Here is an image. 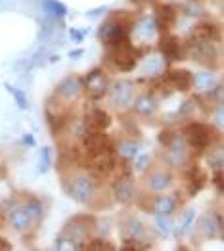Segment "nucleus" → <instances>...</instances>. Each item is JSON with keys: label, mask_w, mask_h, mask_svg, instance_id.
<instances>
[{"label": "nucleus", "mask_w": 224, "mask_h": 251, "mask_svg": "<svg viewBox=\"0 0 224 251\" xmlns=\"http://www.w3.org/2000/svg\"><path fill=\"white\" fill-rule=\"evenodd\" d=\"M205 182H207V175L201 167L192 165L186 171V184H188V192L190 196H196L199 190H203Z\"/></svg>", "instance_id": "obj_17"}, {"label": "nucleus", "mask_w": 224, "mask_h": 251, "mask_svg": "<svg viewBox=\"0 0 224 251\" xmlns=\"http://www.w3.org/2000/svg\"><path fill=\"white\" fill-rule=\"evenodd\" d=\"M98 192V180L92 175H79L75 178H71V182L67 184V194L71 200H75L77 203H90L92 198Z\"/></svg>", "instance_id": "obj_3"}, {"label": "nucleus", "mask_w": 224, "mask_h": 251, "mask_svg": "<svg viewBox=\"0 0 224 251\" xmlns=\"http://www.w3.org/2000/svg\"><path fill=\"white\" fill-rule=\"evenodd\" d=\"M94 219L88 215H79L75 219H71L65 226V230L58 238L56 248H71V250H82L84 244L88 242V234L92 228Z\"/></svg>", "instance_id": "obj_1"}, {"label": "nucleus", "mask_w": 224, "mask_h": 251, "mask_svg": "<svg viewBox=\"0 0 224 251\" xmlns=\"http://www.w3.org/2000/svg\"><path fill=\"white\" fill-rule=\"evenodd\" d=\"M134 4H138V6H144V4H149L151 0H132Z\"/></svg>", "instance_id": "obj_47"}, {"label": "nucleus", "mask_w": 224, "mask_h": 251, "mask_svg": "<svg viewBox=\"0 0 224 251\" xmlns=\"http://www.w3.org/2000/svg\"><path fill=\"white\" fill-rule=\"evenodd\" d=\"M113 194L121 203H130L136 198V188H134V182L130 180V176H119L113 184Z\"/></svg>", "instance_id": "obj_16"}, {"label": "nucleus", "mask_w": 224, "mask_h": 251, "mask_svg": "<svg viewBox=\"0 0 224 251\" xmlns=\"http://www.w3.org/2000/svg\"><path fill=\"white\" fill-rule=\"evenodd\" d=\"M215 84H217L215 71H201V73L194 75V83H192V86H196L199 92H209L211 88H215Z\"/></svg>", "instance_id": "obj_23"}, {"label": "nucleus", "mask_w": 224, "mask_h": 251, "mask_svg": "<svg viewBox=\"0 0 224 251\" xmlns=\"http://www.w3.org/2000/svg\"><path fill=\"white\" fill-rule=\"evenodd\" d=\"M105 12H107V8L102 6V8H96V10H92V12H86L84 16H86V18H98V16H102Z\"/></svg>", "instance_id": "obj_43"}, {"label": "nucleus", "mask_w": 224, "mask_h": 251, "mask_svg": "<svg viewBox=\"0 0 224 251\" xmlns=\"http://www.w3.org/2000/svg\"><path fill=\"white\" fill-rule=\"evenodd\" d=\"M148 184H149V188L155 190V192H163V190L171 186V176L167 173H153L148 178Z\"/></svg>", "instance_id": "obj_27"}, {"label": "nucleus", "mask_w": 224, "mask_h": 251, "mask_svg": "<svg viewBox=\"0 0 224 251\" xmlns=\"http://www.w3.org/2000/svg\"><path fill=\"white\" fill-rule=\"evenodd\" d=\"M25 211L29 213V217H31V221L35 223V221H41V217H42V203L39 201V200H29L25 205Z\"/></svg>", "instance_id": "obj_32"}, {"label": "nucleus", "mask_w": 224, "mask_h": 251, "mask_svg": "<svg viewBox=\"0 0 224 251\" xmlns=\"http://www.w3.org/2000/svg\"><path fill=\"white\" fill-rule=\"evenodd\" d=\"M21 142H23V144H29V146H35V138H33L31 134H25V136L21 138Z\"/></svg>", "instance_id": "obj_44"}, {"label": "nucleus", "mask_w": 224, "mask_h": 251, "mask_svg": "<svg viewBox=\"0 0 224 251\" xmlns=\"http://www.w3.org/2000/svg\"><path fill=\"white\" fill-rule=\"evenodd\" d=\"M155 226L157 230L163 232V234H171L173 228H174V223L169 215H161V213H155Z\"/></svg>", "instance_id": "obj_31"}, {"label": "nucleus", "mask_w": 224, "mask_h": 251, "mask_svg": "<svg viewBox=\"0 0 224 251\" xmlns=\"http://www.w3.org/2000/svg\"><path fill=\"white\" fill-rule=\"evenodd\" d=\"M52 165V151H50V148H41V151H39V173H46L48 169Z\"/></svg>", "instance_id": "obj_33"}, {"label": "nucleus", "mask_w": 224, "mask_h": 251, "mask_svg": "<svg viewBox=\"0 0 224 251\" xmlns=\"http://www.w3.org/2000/svg\"><path fill=\"white\" fill-rule=\"evenodd\" d=\"M213 138H215V128L205 125V123H199V121H194L184 128V140L196 150L209 148Z\"/></svg>", "instance_id": "obj_4"}, {"label": "nucleus", "mask_w": 224, "mask_h": 251, "mask_svg": "<svg viewBox=\"0 0 224 251\" xmlns=\"http://www.w3.org/2000/svg\"><path fill=\"white\" fill-rule=\"evenodd\" d=\"M4 88L14 96V102L18 104V107L20 109H27L29 107V102H27V94L21 90V88H18V86H12L10 83H6L4 84Z\"/></svg>", "instance_id": "obj_30"}, {"label": "nucleus", "mask_w": 224, "mask_h": 251, "mask_svg": "<svg viewBox=\"0 0 224 251\" xmlns=\"http://www.w3.org/2000/svg\"><path fill=\"white\" fill-rule=\"evenodd\" d=\"M184 14L190 16V18H201V16H203V8H201L199 4H188V6L184 8Z\"/></svg>", "instance_id": "obj_37"}, {"label": "nucleus", "mask_w": 224, "mask_h": 251, "mask_svg": "<svg viewBox=\"0 0 224 251\" xmlns=\"http://www.w3.org/2000/svg\"><path fill=\"white\" fill-rule=\"evenodd\" d=\"M221 39V29L217 23H201L196 27V41L217 42Z\"/></svg>", "instance_id": "obj_21"}, {"label": "nucleus", "mask_w": 224, "mask_h": 251, "mask_svg": "<svg viewBox=\"0 0 224 251\" xmlns=\"http://www.w3.org/2000/svg\"><path fill=\"white\" fill-rule=\"evenodd\" d=\"M121 230H123V234L126 236V240H140L144 234H146L144 225L138 219H134V217H128V219L123 223Z\"/></svg>", "instance_id": "obj_22"}, {"label": "nucleus", "mask_w": 224, "mask_h": 251, "mask_svg": "<svg viewBox=\"0 0 224 251\" xmlns=\"http://www.w3.org/2000/svg\"><path fill=\"white\" fill-rule=\"evenodd\" d=\"M194 221H196V211L188 209L186 213H184L182 225H180V230H178V234H186V232L192 230V226H194Z\"/></svg>", "instance_id": "obj_34"}, {"label": "nucleus", "mask_w": 224, "mask_h": 251, "mask_svg": "<svg viewBox=\"0 0 224 251\" xmlns=\"http://www.w3.org/2000/svg\"><path fill=\"white\" fill-rule=\"evenodd\" d=\"M0 250H12V246H10V244H8V242H4V240H2V238H0Z\"/></svg>", "instance_id": "obj_46"}, {"label": "nucleus", "mask_w": 224, "mask_h": 251, "mask_svg": "<svg viewBox=\"0 0 224 251\" xmlns=\"http://www.w3.org/2000/svg\"><path fill=\"white\" fill-rule=\"evenodd\" d=\"M207 161H209V165L215 169H223V163H224V159H223V148H217L209 157H207Z\"/></svg>", "instance_id": "obj_35"}, {"label": "nucleus", "mask_w": 224, "mask_h": 251, "mask_svg": "<svg viewBox=\"0 0 224 251\" xmlns=\"http://www.w3.org/2000/svg\"><path fill=\"white\" fill-rule=\"evenodd\" d=\"M82 146L86 150V153H100V151H109L111 140L103 134V132H86L82 138Z\"/></svg>", "instance_id": "obj_12"}, {"label": "nucleus", "mask_w": 224, "mask_h": 251, "mask_svg": "<svg viewBox=\"0 0 224 251\" xmlns=\"http://www.w3.org/2000/svg\"><path fill=\"white\" fill-rule=\"evenodd\" d=\"M149 165V155H140V157H136V163H134V169L136 171H146Z\"/></svg>", "instance_id": "obj_40"}, {"label": "nucleus", "mask_w": 224, "mask_h": 251, "mask_svg": "<svg viewBox=\"0 0 224 251\" xmlns=\"http://www.w3.org/2000/svg\"><path fill=\"white\" fill-rule=\"evenodd\" d=\"M42 8L46 14L54 18H65L67 16V6L60 0H42Z\"/></svg>", "instance_id": "obj_26"}, {"label": "nucleus", "mask_w": 224, "mask_h": 251, "mask_svg": "<svg viewBox=\"0 0 224 251\" xmlns=\"http://www.w3.org/2000/svg\"><path fill=\"white\" fill-rule=\"evenodd\" d=\"M190 50H192V56L194 60L201 65L207 67H215L217 60H219V52L215 48V42H207V41H194L190 44Z\"/></svg>", "instance_id": "obj_7"}, {"label": "nucleus", "mask_w": 224, "mask_h": 251, "mask_svg": "<svg viewBox=\"0 0 224 251\" xmlns=\"http://www.w3.org/2000/svg\"><path fill=\"white\" fill-rule=\"evenodd\" d=\"M163 67H165V60H163V56H159V54H149V56H146V60L140 63V71L151 73V75L163 71Z\"/></svg>", "instance_id": "obj_24"}, {"label": "nucleus", "mask_w": 224, "mask_h": 251, "mask_svg": "<svg viewBox=\"0 0 224 251\" xmlns=\"http://www.w3.org/2000/svg\"><path fill=\"white\" fill-rule=\"evenodd\" d=\"M58 96L61 98H67V100H73L81 94V81L77 77H65L60 84H58Z\"/></svg>", "instance_id": "obj_20"}, {"label": "nucleus", "mask_w": 224, "mask_h": 251, "mask_svg": "<svg viewBox=\"0 0 224 251\" xmlns=\"http://www.w3.org/2000/svg\"><path fill=\"white\" fill-rule=\"evenodd\" d=\"M213 182L217 184L219 194H223V169H217V173H215V176H213Z\"/></svg>", "instance_id": "obj_42"}, {"label": "nucleus", "mask_w": 224, "mask_h": 251, "mask_svg": "<svg viewBox=\"0 0 224 251\" xmlns=\"http://www.w3.org/2000/svg\"><path fill=\"white\" fill-rule=\"evenodd\" d=\"M174 136H176V134H174L173 130H161V134H159V142H161L163 146H169V144L174 140Z\"/></svg>", "instance_id": "obj_39"}, {"label": "nucleus", "mask_w": 224, "mask_h": 251, "mask_svg": "<svg viewBox=\"0 0 224 251\" xmlns=\"http://www.w3.org/2000/svg\"><path fill=\"white\" fill-rule=\"evenodd\" d=\"M165 148H167L165 161H169V165L178 167V165H184L188 161V142L182 136H174V140Z\"/></svg>", "instance_id": "obj_8"}, {"label": "nucleus", "mask_w": 224, "mask_h": 251, "mask_svg": "<svg viewBox=\"0 0 224 251\" xmlns=\"http://www.w3.org/2000/svg\"><path fill=\"white\" fill-rule=\"evenodd\" d=\"M111 126V115L103 109H92L84 117V132H103Z\"/></svg>", "instance_id": "obj_9"}, {"label": "nucleus", "mask_w": 224, "mask_h": 251, "mask_svg": "<svg viewBox=\"0 0 224 251\" xmlns=\"http://www.w3.org/2000/svg\"><path fill=\"white\" fill-rule=\"evenodd\" d=\"M159 50H161V54H163L167 60H182V58H186L180 41L176 37L169 35L167 31H165L163 35H161V39H159Z\"/></svg>", "instance_id": "obj_11"}, {"label": "nucleus", "mask_w": 224, "mask_h": 251, "mask_svg": "<svg viewBox=\"0 0 224 251\" xmlns=\"http://www.w3.org/2000/svg\"><path fill=\"white\" fill-rule=\"evenodd\" d=\"M155 25L161 31H169L174 23H176V8L173 4H159L155 10Z\"/></svg>", "instance_id": "obj_14"}, {"label": "nucleus", "mask_w": 224, "mask_h": 251, "mask_svg": "<svg viewBox=\"0 0 224 251\" xmlns=\"http://www.w3.org/2000/svg\"><path fill=\"white\" fill-rule=\"evenodd\" d=\"M86 250H115V246L113 244H109V242H105L102 238H98V240H92L88 246H84Z\"/></svg>", "instance_id": "obj_36"}, {"label": "nucleus", "mask_w": 224, "mask_h": 251, "mask_svg": "<svg viewBox=\"0 0 224 251\" xmlns=\"http://www.w3.org/2000/svg\"><path fill=\"white\" fill-rule=\"evenodd\" d=\"M8 219H10V225L14 226V230L18 232H25L29 226H31V217H29V213L25 211V207H21V205H14L10 213H8Z\"/></svg>", "instance_id": "obj_19"}, {"label": "nucleus", "mask_w": 224, "mask_h": 251, "mask_svg": "<svg viewBox=\"0 0 224 251\" xmlns=\"http://www.w3.org/2000/svg\"><path fill=\"white\" fill-rule=\"evenodd\" d=\"M134 31H136V35L140 37V39H151V35L157 31V25H155V20L151 18V16H146L142 20L136 23V27H134Z\"/></svg>", "instance_id": "obj_25"}, {"label": "nucleus", "mask_w": 224, "mask_h": 251, "mask_svg": "<svg viewBox=\"0 0 224 251\" xmlns=\"http://www.w3.org/2000/svg\"><path fill=\"white\" fill-rule=\"evenodd\" d=\"M157 107H159V102L151 92H144L134 100V111L142 117H151L157 111Z\"/></svg>", "instance_id": "obj_18"}, {"label": "nucleus", "mask_w": 224, "mask_h": 251, "mask_svg": "<svg viewBox=\"0 0 224 251\" xmlns=\"http://www.w3.org/2000/svg\"><path fill=\"white\" fill-rule=\"evenodd\" d=\"M117 151L124 159H134L138 155V144L134 140H121L117 144Z\"/></svg>", "instance_id": "obj_29"}, {"label": "nucleus", "mask_w": 224, "mask_h": 251, "mask_svg": "<svg viewBox=\"0 0 224 251\" xmlns=\"http://www.w3.org/2000/svg\"><path fill=\"white\" fill-rule=\"evenodd\" d=\"M167 83L171 84L174 90H190L192 88V83H194V75L188 71V69H171L167 75Z\"/></svg>", "instance_id": "obj_15"}, {"label": "nucleus", "mask_w": 224, "mask_h": 251, "mask_svg": "<svg viewBox=\"0 0 224 251\" xmlns=\"http://www.w3.org/2000/svg\"><path fill=\"white\" fill-rule=\"evenodd\" d=\"M117 165L115 157H113V150L109 151H100V153H88L86 157V167L90 169V173L94 176H107Z\"/></svg>", "instance_id": "obj_5"}, {"label": "nucleus", "mask_w": 224, "mask_h": 251, "mask_svg": "<svg viewBox=\"0 0 224 251\" xmlns=\"http://www.w3.org/2000/svg\"><path fill=\"white\" fill-rule=\"evenodd\" d=\"M132 96H134V86L128 81H117V83H113L111 90H109V100L117 107L128 105L132 102Z\"/></svg>", "instance_id": "obj_10"}, {"label": "nucleus", "mask_w": 224, "mask_h": 251, "mask_svg": "<svg viewBox=\"0 0 224 251\" xmlns=\"http://www.w3.org/2000/svg\"><path fill=\"white\" fill-rule=\"evenodd\" d=\"M86 33H88V29H82V31H81V29H69V39L79 44V42L84 41Z\"/></svg>", "instance_id": "obj_38"}, {"label": "nucleus", "mask_w": 224, "mask_h": 251, "mask_svg": "<svg viewBox=\"0 0 224 251\" xmlns=\"http://www.w3.org/2000/svg\"><path fill=\"white\" fill-rule=\"evenodd\" d=\"M82 86L86 88V92H88V96L92 100H102L105 96V92H107L109 81H107V75L103 73L102 69H94L84 77Z\"/></svg>", "instance_id": "obj_6"}, {"label": "nucleus", "mask_w": 224, "mask_h": 251, "mask_svg": "<svg viewBox=\"0 0 224 251\" xmlns=\"http://www.w3.org/2000/svg\"><path fill=\"white\" fill-rule=\"evenodd\" d=\"M153 211L161 215H171L174 211V198L173 196H159L153 201Z\"/></svg>", "instance_id": "obj_28"}, {"label": "nucleus", "mask_w": 224, "mask_h": 251, "mask_svg": "<svg viewBox=\"0 0 224 251\" xmlns=\"http://www.w3.org/2000/svg\"><path fill=\"white\" fill-rule=\"evenodd\" d=\"M107 58L113 67H117L119 71H132L136 67V60H138V48H134L128 39L121 42L109 44L107 46Z\"/></svg>", "instance_id": "obj_2"}, {"label": "nucleus", "mask_w": 224, "mask_h": 251, "mask_svg": "<svg viewBox=\"0 0 224 251\" xmlns=\"http://www.w3.org/2000/svg\"><path fill=\"white\" fill-rule=\"evenodd\" d=\"M82 52H84L82 48H79V50H71V52H69V58L77 60V58H81V56H82Z\"/></svg>", "instance_id": "obj_45"}, {"label": "nucleus", "mask_w": 224, "mask_h": 251, "mask_svg": "<svg viewBox=\"0 0 224 251\" xmlns=\"http://www.w3.org/2000/svg\"><path fill=\"white\" fill-rule=\"evenodd\" d=\"M198 230L203 238L213 240L223 234V219L219 215H203L198 221Z\"/></svg>", "instance_id": "obj_13"}, {"label": "nucleus", "mask_w": 224, "mask_h": 251, "mask_svg": "<svg viewBox=\"0 0 224 251\" xmlns=\"http://www.w3.org/2000/svg\"><path fill=\"white\" fill-rule=\"evenodd\" d=\"M215 123L219 128H223V123H224V109H223V104H219L217 107V111H215Z\"/></svg>", "instance_id": "obj_41"}]
</instances>
